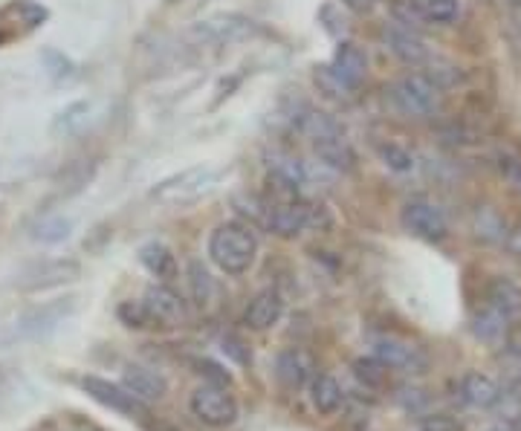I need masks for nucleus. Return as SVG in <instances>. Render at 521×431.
<instances>
[{"label": "nucleus", "mask_w": 521, "mask_h": 431, "mask_svg": "<svg viewBox=\"0 0 521 431\" xmlns=\"http://www.w3.org/2000/svg\"><path fill=\"white\" fill-rule=\"evenodd\" d=\"M188 286H192V298L200 310H209L217 298V284L212 278V273L200 261L188 264Z\"/></svg>", "instance_id": "27"}, {"label": "nucleus", "mask_w": 521, "mask_h": 431, "mask_svg": "<svg viewBox=\"0 0 521 431\" xmlns=\"http://www.w3.org/2000/svg\"><path fill=\"white\" fill-rule=\"evenodd\" d=\"M513 322L507 316H501L493 305H484L476 318H472V333L476 339H481L484 345H501L507 342V333H510Z\"/></svg>", "instance_id": "23"}, {"label": "nucleus", "mask_w": 521, "mask_h": 431, "mask_svg": "<svg viewBox=\"0 0 521 431\" xmlns=\"http://www.w3.org/2000/svg\"><path fill=\"white\" fill-rule=\"evenodd\" d=\"M188 408H192L195 417L206 426V428H229L235 426V420H238V400L229 394V388L224 386H212V382H206V386H200L192 400H188Z\"/></svg>", "instance_id": "8"}, {"label": "nucleus", "mask_w": 521, "mask_h": 431, "mask_svg": "<svg viewBox=\"0 0 521 431\" xmlns=\"http://www.w3.org/2000/svg\"><path fill=\"white\" fill-rule=\"evenodd\" d=\"M96 168H99V163L93 156H82V159H73V163H67L65 168L58 171V177H55V185H58V191L65 197H73V195H78L93 177H96Z\"/></svg>", "instance_id": "24"}, {"label": "nucleus", "mask_w": 521, "mask_h": 431, "mask_svg": "<svg viewBox=\"0 0 521 431\" xmlns=\"http://www.w3.org/2000/svg\"><path fill=\"white\" fill-rule=\"evenodd\" d=\"M44 64H46V70H50V75L55 78V82H65V78L73 75V61L67 55L55 53V50L44 53Z\"/></svg>", "instance_id": "33"}, {"label": "nucleus", "mask_w": 521, "mask_h": 431, "mask_svg": "<svg viewBox=\"0 0 521 431\" xmlns=\"http://www.w3.org/2000/svg\"><path fill=\"white\" fill-rule=\"evenodd\" d=\"M255 226L273 232L278 237H296L305 232H319L330 226V217L325 215V209L305 200H264L261 203V215L255 220Z\"/></svg>", "instance_id": "2"}, {"label": "nucleus", "mask_w": 521, "mask_h": 431, "mask_svg": "<svg viewBox=\"0 0 521 431\" xmlns=\"http://www.w3.org/2000/svg\"><path fill=\"white\" fill-rule=\"evenodd\" d=\"M504 241H507V246H510L513 255H521V223H518V226H516L513 232L504 235Z\"/></svg>", "instance_id": "40"}, {"label": "nucleus", "mask_w": 521, "mask_h": 431, "mask_svg": "<svg viewBox=\"0 0 521 431\" xmlns=\"http://www.w3.org/2000/svg\"><path fill=\"white\" fill-rule=\"evenodd\" d=\"M476 229H478L481 237H498V241H504V235H507V229H504V223H501L493 212H489V209H481Z\"/></svg>", "instance_id": "36"}, {"label": "nucleus", "mask_w": 521, "mask_h": 431, "mask_svg": "<svg viewBox=\"0 0 521 431\" xmlns=\"http://www.w3.org/2000/svg\"><path fill=\"white\" fill-rule=\"evenodd\" d=\"M276 376L284 388L290 391H302L305 386H310V379L316 376V362L307 350L302 347H287L281 350L276 359Z\"/></svg>", "instance_id": "16"}, {"label": "nucleus", "mask_w": 521, "mask_h": 431, "mask_svg": "<svg viewBox=\"0 0 521 431\" xmlns=\"http://www.w3.org/2000/svg\"><path fill=\"white\" fill-rule=\"evenodd\" d=\"M209 258L224 276H244L258 258L255 229L244 220H229L209 235Z\"/></svg>", "instance_id": "1"}, {"label": "nucleus", "mask_w": 521, "mask_h": 431, "mask_svg": "<svg viewBox=\"0 0 521 431\" xmlns=\"http://www.w3.org/2000/svg\"><path fill=\"white\" fill-rule=\"evenodd\" d=\"M82 388L87 391L90 400H96L99 406H105L110 411H119V414H125V417H136V420L148 417V406L136 400V396L125 386H116V382L102 379V376H85Z\"/></svg>", "instance_id": "9"}, {"label": "nucleus", "mask_w": 521, "mask_h": 431, "mask_svg": "<svg viewBox=\"0 0 521 431\" xmlns=\"http://www.w3.org/2000/svg\"><path fill=\"white\" fill-rule=\"evenodd\" d=\"M168 4H183V0H168Z\"/></svg>", "instance_id": "43"}, {"label": "nucleus", "mask_w": 521, "mask_h": 431, "mask_svg": "<svg viewBox=\"0 0 521 431\" xmlns=\"http://www.w3.org/2000/svg\"><path fill=\"white\" fill-rule=\"evenodd\" d=\"M78 276H82L78 261L50 258V261H38L33 266H26L18 278V286L26 293H35V290H50V286H58V284H70Z\"/></svg>", "instance_id": "12"}, {"label": "nucleus", "mask_w": 521, "mask_h": 431, "mask_svg": "<svg viewBox=\"0 0 521 431\" xmlns=\"http://www.w3.org/2000/svg\"><path fill=\"white\" fill-rule=\"evenodd\" d=\"M371 356H376L383 365H388L391 371L403 374H423L426 371V354L403 336H376L371 342Z\"/></svg>", "instance_id": "10"}, {"label": "nucleus", "mask_w": 521, "mask_h": 431, "mask_svg": "<svg viewBox=\"0 0 521 431\" xmlns=\"http://www.w3.org/2000/svg\"><path fill=\"white\" fill-rule=\"evenodd\" d=\"M46 21V9L35 0H15L6 9H0V44L26 35Z\"/></svg>", "instance_id": "14"}, {"label": "nucleus", "mask_w": 521, "mask_h": 431, "mask_svg": "<svg viewBox=\"0 0 521 431\" xmlns=\"http://www.w3.org/2000/svg\"><path fill=\"white\" fill-rule=\"evenodd\" d=\"M493 431H521L516 423H507V426H498V428H493Z\"/></svg>", "instance_id": "41"}, {"label": "nucleus", "mask_w": 521, "mask_h": 431, "mask_svg": "<svg viewBox=\"0 0 521 431\" xmlns=\"http://www.w3.org/2000/svg\"><path fill=\"white\" fill-rule=\"evenodd\" d=\"M313 154L319 156V163L330 171H354L356 165V151L351 148V142H347L345 131H336L330 136H322V139H313Z\"/></svg>", "instance_id": "19"}, {"label": "nucleus", "mask_w": 521, "mask_h": 431, "mask_svg": "<svg viewBox=\"0 0 521 431\" xmlns=\"http://www.w3.org/2000/svg\"><path fill=\"white\" fill-rule=\"evenodd\" d=\"M406 6L417 21L440 24V26L455 24L464 12L461 0H406Z\"/></svg>", "instance_id": "22"}, {"label": "nucleus", "mask_w": 521, "mask_h": 431, "mask_svg": "<svg viewBox=\"0 0 521 431\" xmlns=\"http://www.w3.org/2000/svg\"><path fill=\"white\" fill-rule=\"evenodd\" d=\"M258 24L244 18V15H215V18L197 21L195 26H188L183 32V41L195 50L203 46H226V44H238L252 35H258Z\"/></svg>", "instance_id": "5"}, {"label": "nucleus", "mask_w": 521, "mask_h": 431, "mask_svg": "<svg viewBox=\"0 0 521 431\" xmlns=\"http://www.w3.org/2000/svg\"><path fill=\"white\" fill-rule=\"evenodd\" d=\"M142 305H145L151 325L154 327H180L185 325V301L171 290L168 284H154L142 296Z\"/></svg>", "instance_id": "13"}, {"label": "nucleus", "mask_w": 521, "mask_h": 431, "mask_svg": "<svg viewBox=\"0 0 521 431\" xmlns=\"http://www.w3.org/2000/svg\"><path fill=\"white\" fill-rule=\"evenodd\" d=\"M403 226L412 232L415 237H423V241H444L449 235V220L444 215L437 203L432 200H412L406 203L403 209Z\"/></svg>", "instance_id": "11"}, {"label": "nucleus", "mask_w": 521, "mask_h": 431, "mask_svg": "<svg viewBox=\"0 0 521 431\" xmlns=\"http://www.w3.org/2000/svg\"><path fill=\"white\" fill-rule=\"evenodd\" d=\"M386 93L391 107L408 119H426L440 107V87L426 73H408L397 78Z\"/></svg>", "instance_id": "4"}, {"label": "nucleus", "mask_w": 521, "mask_h": 431, "mask_svg": "<svg viewBox=\"0 0 521 431\" xmlns=\"http://www.w3.org/2000/svg\"><path fill=\"white\" fill-rule=\"evenodd\" d=\"M516 21H518V29H521V12L516 15Z\"/></svg>", "instance_id": "42"}, {"label": "nucleus", "mask_w": 521, "mask_h": 431, "mask_svg": "<svg viewBox=\"0 0 521 431\" xmlns=\"http://www.w3.org/2000/svg\"><path fill=\"white\" fill-rule=\"evenodd\" d=\"M217 183H220V168L195 165V168L174 174V177H168L163 183H156L151 188V197L160 203H168V205H177V203L183 205V203H195L203 195H209Z\"/></svg>", "instance_id": "6"}, {"label": "nucleus", "mask_w": 521, "mask_h": 431, "mask_svg": "<svg viewBox=\"0 0 521 431\" xmlns=\"http://www.w3.org/2000/svg\"><path fill=\"white\" fill-rule=\"evenodd\" d=\"M224 354L232 356L238 365H249V362H252L249 350H244V342L235 339V336H226V339H224Z\"/></svg>", "instance_id": "38"}, {"label": "nucleus", "mask_w": 521, "mask_h": 431, "mask_svg": "<svg viewBox=\"0 0 521 431\" xmlns=\"http://www.w3.org/2000/svg\"><path fill=\"white\" fill-rule=\"evenodd\" d=\"M366 78H368V55L351 41H342L327 67L316 70V85H319L330 99H339V102L356 93Z\"/></svg>", "instance_id": "3"}, {"label": "nucleus", "mask_w": 521, "mask_h": 431, "mask_svg": "<svg viewBox=\"0 0 521 431\" xmlns=\"http://www.w3.org/2000/svg\"><path fill=\"white\" fill-rule=\"evenodd\" d=\"M486 305H493L501 316H507L516 325L521 318V286L507 278H496L486 290Z\"/></svg>", "instance_id": "25"}, {"label": "nucleus", "mask_w": 521, "mask_h": 431, "mask_svg": "<svg viewBox=\"0 0 521 431\" xmlns=\"http://www.w3.org/2000/svg\"><path fill=\"white\" fill-rule=\"evenodd\" d=\"M139 261L160 284H171L174 278L180 276L177 255H174L171 246H165L163 241H148L145 246L139 249Z\"/></svg>", "instance_id": "21"}, {"label": "nucleus", "mask_w": 521, "mask_h": 431, "mask_svg": "<svg viewBox=\"0 0 521 431\" xmlns=\"http://www.w3.org/2000/svg\"><path fill=\"white\" fill-rule=\"evenodd\" d=\"M87 114H90V102H75V105L65 107L53 119V134L55 136H67V134L78 131V127L87 122Z\"/></svg>", "instance_id": "30"}, {"label": "nucleus", "mask_w": 521, "mask_h": 431, "mask_svg": "<svg viewBox=\"0 0 521 431\" xmlns=\"http://www.w3.org/2000/svg\"><path fill=\"white\" fill-rule=\"evenodd\" d=\"M70 232H73V220L61 217V215L44 217L33 226V237L38 244H61V241H67Z\"/></svg>", "instance_id": "29"}, {"label": "nucleus", "mask_w": 521, "mask_h": 431, "mask_svg": "<svg viewBox=\"0 0 521 431\" xmlns=\"http://www.w3.org/2000/svg\"><path fill=\"white\" fill-rule=\"evenodd\" d=\"M342 4L351 9V12H371L380 0H342Z\"/></svg>", "instance_id": "39"}, {"label": "nucleus", "mask_w": 521, "mask_h": 431, "mask_svg": "<svg viewBox=\"0 0 521 431\" xmlns=\"http://www.w3.org/2000/svg\"><path fill=\"white\" fill-rule=\"evenodd\" d=\"M116 316H119V322L125 327H131V330H148V327H154L145 305H142V298L139 301H122V305L116 307Z\"/></svg>", "instance_id": "31"}, {"label": "nucleus", "mask_w": 521, "mask_h": 431, "mask_svg": "<svg viewBox=\"0 0 521 431\" xmlns=\"http://www.w3.org/2000/svg\"><path fill=\"white\" fill-rule=\"evenodd\" d=\"M420 431H464V423L452 414H426L420 420Z\"/></svg>", "instance_id": "35"}, {"label": "nucleus", "mask_w": 521, "mask_h": 431, "mask_svg": "<svg viewBox=\"0 0 521 431\" xmlns=\"http://www.w3.org/2000/svg\"><path fill=\"white\" fill-rule=\"evenodd\" d=\"M75 310V298H55L46 301L41 307L26 310L18 322L12 325V339L15 342H38L55 333L61 325L67 322Z\"/></svg>", "instance_id": "7"}, {"label": "nucleus", "mask_w": 521, "mask_h": 431, "mask_svg": "<svg viewBox=\"0 0 521 431\" xmlns=\"http://www.w3.org/2000/svg\"><path fill=\"white\" fill-rule=\"evenodd\" d=\"M284 316V298L276 290H264L255 298L249 301L244 310V325L255 333L270 330L273 325H278V318Z\"/></svg>", "instance_id": "20"}, {"label": "nucleus", "mask_w": 521, "mask_h": 431, "mask_svg": "<svg viewBox=\"0 0 521 431\" xmlns=\"http://www.w3.org/2000/svg\"><path fill=\"white\" fill-rule=\"evenodd\" d=\"M122 386L128 388L136 400H142L145 406L163 400L168 394V379L160 371H151V368H142V365H128L122 374Z\"/></svg>", "instance_id": "18"}, {"label": "nucleus", "mask_w": 521, "mask_h": 431, "mask_svg": "<svg viewBox=\"0 0 521 431\" xmlns=\"http://www.w3.org/2000/svg\"><path fill=\"white\" fill-rule=\"evenodd\" d=\"M345 400V394H342V386L334 379V376H327V374H316L310 379V403L313 408L319 411V414H336L339 406Z\"/></svg>", "instance_id": "26"}, {"label": "nucleus", "mask_w": 521, "mask_h": 431, "mask_svg": "<svg viewBox=\"0 0 521 431\" xmlns=\"http://www.w3.org/2000/svg\"><path fill=\"white\" fill-rule=\"evenodd\" d=\"M354 376L362 382L366 388H374V391H380L388 386V379H391V368L388 365H383L376 356H362L354 362Z\"/></svg>", "instance_id": "28"}, {"label": "nucleus", "mask_w": 521, "mask_h": 431, "mask_svg": "<svg viewBox=\"0 0 521 431\" xmlns=\"http://www.w3.org/2000/svg\"><path fill=\"white\" fill-rule=\"evenodd\" d=\"M501 174L510 180V185L521 195V156H513V154H504L501 156V163H498Z\"/></svg>", "instance_id": "37"}, {"label": "nucleus", "mask_w": 521, "mask_h": 431, "mask_svg": "<svg viewBox=\"0 0 521 431\" xmlns=\"http://www.w3.org/2000/svg\"><path fill=\"white\" fill-rule=\"evenodd\" d=\"M197 374L206 376L212 386H224V388L232 386V374L224 368V365H217V362H212V359H200V362H197Z\"/></svg>", "instance_id": "34"}, {"label": "nucleus", "mask_w": 521, "mask_h": 431, "mask_svg": "<svg viewBox=\"0 0 521 431\" xmlns=\"http://www.w3.org/2000/svg\"><path fill=\"white\" fill-rule=\"evenodd\" d=\"M516 4H518V6H521V0H516Z\"/></svg>", "instance_id": "44"}, {"label": "nucleus", "mask_w": 521, "mask_h": 431, "mask_svg": "<svg viewBox=\"0 0 521 431\" xmlns=\"http://www.w3.org/2000/svg\"><path fill=\"white\" fill-rule=\"evenodd\" d=\"M455 394H457V400H461L464 406L478 408V411L493 408V406L501 403L498 382L489 379V376H484V374H476V371H469V374H464L461 379H457Z\"/></svg>", "instance_id": "17"}, {"label": "nucleus", "mask_w": 521, "mask_h": 431, "mask_svg": "<svg viewBox=\"0 0 521 431\" xmlns=\"http://www.w3.org/2000/svg\"><path fill=\"white\" fill-rule=\"evenodd\" d=\"M383 44L388 46L391 55H397L406 64H415V67L429 61V46L423 44L417 32H412V26H406L400 21L383 26Z\"/></svg>", "instance_id": "15"}, {"label": "nucleus", "mask_w": 521, "mask_h": 431, "mask_svg": "<svg viewBox=\"0 0 521 431\" xmlns=\"http://www.w3.org/2000/svg\"><path fill=\"white\" fill-rule=\"evenodd\" d=\"M376 154H380V159L391 171L406 174V171L415 168V156L408 154L403 145H397V142H383V145H376Z\"/></svg>", "instance_id": "32"}]
</instances>
